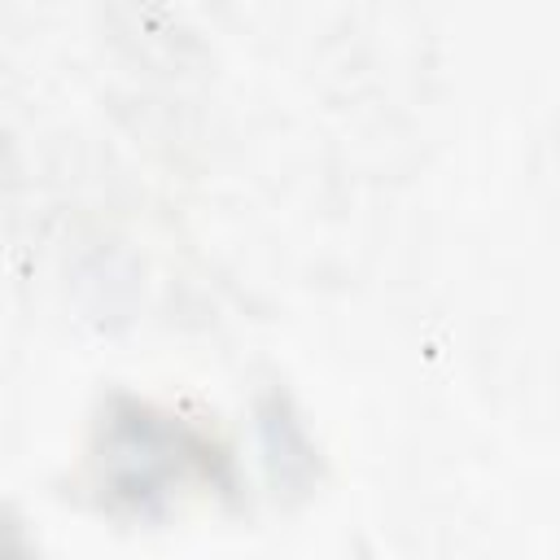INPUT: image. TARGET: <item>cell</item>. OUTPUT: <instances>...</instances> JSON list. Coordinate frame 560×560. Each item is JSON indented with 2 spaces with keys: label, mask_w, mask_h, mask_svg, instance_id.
Returning a JSON list of instances; mask_svg holds the SVG:
<instances>
[{
  "label": "cell",
  "mask_w": 560,
  "mask_h": 560,
  "mask_svg": "<svg viewBox=\"0 0 560 560\" xmlns=\"http://www.w3.org/2000/svg\"><path fill=\"white\" fill-rule=\"evenodd\" d=\"M206 455L210 451L192 433L166 424L144 407H127L105 424L101 472L118 499L136 508H153L175 486L197 477L206 468Z\"/></svg>",
  "instance_id": "cell-1"
}]
</instances>
